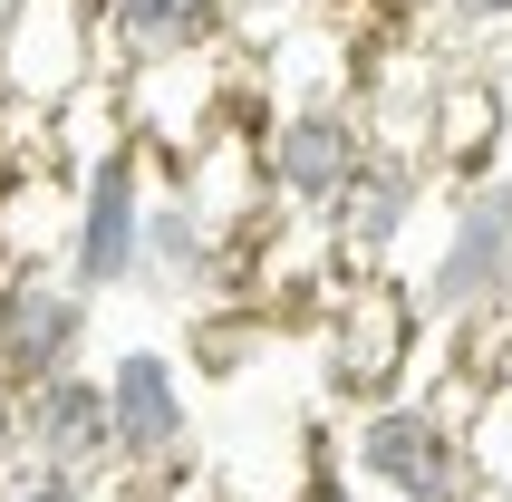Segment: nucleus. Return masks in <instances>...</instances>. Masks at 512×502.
Masks as SVG:
<instances>
[{"instance_id":"obj_12","label":"nucleus","mask_w":512,"mask_h":502,"mask_svg":"<svg viewBox=\"0 0 512 502\" xmlns=\"http://www.w3.org/2000/svg\"><path fill=\"white\" fill-rule=\"evenodd\" d=\"M232 0H97V58L107 68H165V58H223Z\"/></svg>"},{"instance_id":"obj_5","label":"nucleus","mask_w":512,"mask_h":502,"mask_svg":"<svg viewBox=\"0 0 512 502\" xmlns=\"http://www.w3.org/2000/svg\"><path fill=\"white\" fill-rule=\"evenodd\" d=\"M145 203H155V155H145L136 136H116L107 155H87V165H78V203H68V232H58V271L78 280L87 300L136 290Z\"/></svg>"},{"instance_id":"obj_18","label":"nucleus","mask_w":512,"mask_h":502,"mask_svg":"<svg viewBox=\"0 0 512 502\" xmlns=\"http://www.w3.org/2000/svg\"><path fill=\"white\" fill-rule=\"evenodd\" d=\"M290 502H358V483H348L339 464H319V474L300 483V493H290Z\"/></svg>"},{"instance_id":"obj_15","label":"nucleus","mask_w":512,"mask_h":502,"mask_svg":"<svg viewBox=\"0 0 512 502\" xmlns=\"http://www.w3.org/2000/svg\"><path fill=\"white\" fill-rule=\"evenodd\" d=\"M0 502H107L87 474H49V464H10L0 474Z\"/></svg>"},{"instance_id":"obj_13","label":"nucleus","mask_w":512,"mask_h":502,"mask_svg":"<svg viewBox=\"0 0 512 502\" xmlns=\"http://www.w3.org/2000/svg\"><path fill=\"white\" fill-rule=\"evenodd\" d=\"M503 78H484V68H435V97H426V165L445 174H493V145H503Z\"/></svg>"},{"instance_id":"obj_16","label":"nucleus","mask_w":512,"mask_h":502,"mask_svg":"<svg viewBox=\"0 0 512 502\" xmlns=\"http://www.w3.org/2000/svg\"><path fill=\"white\" fill-rule=\"evenodd\" d=\"M426 10H445V29L464 39H512V0H426Z\"/></svg>"},{"instance_id":"obj_21","label":"nucleus","mask_w":512,"mask_h":502,"mask_svg":"<svg viewBox=\"0 0 512 502\" xmlns=\"http://www.w3.org/2000/svg\"><path fill=\"white\" fill-rule=\"evenodd\" d=\"M464 502H493V493H464Z\"/></svg>"},{"instance_id":"obj_17","label":"nucleus","mask_w":512,"mask_h":502,"mask_svg":"<svg viewBox=\"0 0 512 502\" xmlns=\"http://www.w3.org/2000/svg\"><path fill=\"white\" fill-rule=\"evenodd\" d=\"M290 10H319V0H232L242 29H290Z\"/></svg>"},{"instance_id":"obj_8","label":"nucleus","mask_w":512,"mask_h":502,"mask_svg":"<svg viewBox=\"0 0 512 502\" xmlns=\"http://www.w3.org/2000/svg\"><path fill=\"white\" fill-rule=\"evenodd\" d=\"M416 213H426V155H406V145H368V165L339 184V203L319 213V232H329V261H339L348 280H368L397 261V242L416 232Z\"/></svg>"},{"instance_id":"obj_1","label":"nucleus","mask_w":512,"mask_h":502,"mask_svg":"<svg viewBox=\"0 0 512 502\" xmlns=\"http://www.w3.org/2000/svg\"><path fill=\"white\" fill-rule=\"evenodd\" d=\"M339 474L377 502H464L474 493V445H464L455 406H426V396L397 387L377 406H348Z\"/></svg>"},{"instance_id":"obj_9","label":"nucleus","mask_w":512,"mask_h":502,"mask_svg":"<svg viewBox=\"0 0 512 502\" xmlns=\"http://www.w3.org/2000/svg\"><path fill=\"white\" fill-rule=\"evenodd\" d=\"M416 300H406V280L368 271L348 280L339 309H329V387L348 396V406H377V396L406 387V358H416Z\"/></svg>"},{"instance_id":"obj_6","label":"nucleus","mask_w":512,"mask_h":502,"mask_svg":"<svg viewBox=\"0 0 512 502\" xmlns=\"http://www.w3.org/2000/svg\"><path fill=\"white\" fill-rule=\"evenodd\" d=\"M97 338V300L58 261H0V387L20 396L58 367H87Z\"/></svg>"},{"instance_id":"obj_14","label":"nucleus","mask_w":512,"mask_h":502,"mask_svg":"<svg viewBox=\"0 0 512 502\" xmlns=\"http://www.w3.org/2000/svg\"><path fill=\"white\" fill-rule=\"evenodd\" d=\"M252 348H261V329H252V319H232L223 300H213V309L194 319V367H203V377H223V367H242Z\"/></svg>"},{"instance_id":"obj_22","label":"nucleus","mask_w":512,"mask_h":502,"mask_svg":"<svg viewBox=\"0 0 512 502\" xmlns=\"http://www.w3.org/2000/svg\"><path fill=\"white\" fill-rule=\"evenodd\" d=\"M0 261H10V242H0Z\"/></svg>"},{"instance_id":"obj_2","label":"nucleus","mask_w":512,"mask_h":502,"mask_svg":"<svg viewBox=\"0 0 512 502\" xmlns=\"http://www.w3.org/2000/svg\"><path fill=\"white\" fill-rule=\"evenodd\" d=\"M406 300H416L426 329H464L484 309H512V174H464L455 184L445 242L406 280Z\"/></svg>"},{"instance_id":"obj_7","label":"nucleus","mask_w":512,"mask_h":502,"mask_svg":"<svg viewBox=\"0 0 512 502\" xmlns=\"http://www.w3.org/2000/svg\"><path fill=\"white\" fill-rule=\"evenodd\" d=\"M97 68H107L97 58V0H10L0 10V87H10V107L58 116Z\"/></svg>"},{"instance_id":"obj_3","label":"nucleus","mask_w":512,"mask_h":502,"mask_svg":"<svg viewBox=\"0 0 512 502\" xmlns=\"http://www.w3.org/2000/svg\"><path fill=\"white\" fill-rule=\"evenodd\" d=\"M358 165H368L358 97H281L252 126V184H261L271 213H329Z\"/></svg>"},{"instance_id":"obj_11","label":"nucleus","mask_w":512,"mask_h":502,"mask_svg":"<svg viewBox=\"0 0 512 502\" xmlns=\"http://www.w3.org/2000/svg\"><path fill=\"white\" fill-rule=\"evenodd\" d=\"M20 464L107 483L116 464V425H107V377L97 367H58L39 387H20Z\"/></svg>"},{"instance_id":"obj_19","label":"nucleus","mask_w":512,"mask_h":502,"mask_svg":"<svg viewBox=\"0 0 512 502\" xmlns=\"http://www.w3.org/2000/svg\"><path fill=\"white\" fill-rule=\"evenodd\" d=\"M10 464H20V396L0 387V474H10Z\"/></svg>"},{"instance_id":"obj_10","label":"nucleus","mask_w":512,"mask_h":502,"mask_svg":"<svg viewBox=\"0 0 512 502\" xmlns=\"http://www.w3.org/2000/svg\"><path fill=\"white\" fill-rule=\"evenodd\" d=\"M232 280H242L232 223H213V213H203L184 184L145 203V261H136V290H155V300H174V309H213Z\"/></svg>"},{"instance_id":"obj_20","label":"nucleus","mask_w":512,"mask_h":502,"mask_svg":"<svg viewBox=\"0 0 512 502\" xmlns=\"http://www.w3.org/2000/svg\"><path fill=\"white\" fill-rule=\"evenodd\" d=\"M10 174H20V155H10V136H0V194H10Z\"/></svg>"},{"instance_id":"obj_4","label":"nucleus","mask_w":512,"mask_h":502,"mask_svg":"<svg viewBox=\"0 0 512 502\" xmlns=\"http://www.w3.org/2000/svg\"><path fill=\"white\" fill-rule=\"evenodd\" d=\"M107 425H116V483H136V493H165L184 483V454H194V377L174 348L136 338V348H116L107 367Z\"/></svg>"}]
</instances>
